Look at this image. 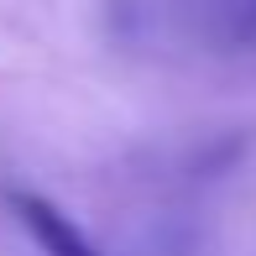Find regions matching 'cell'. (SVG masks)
I'll return each mask as SVG.
<instances>
[{
	"label": "cell",
	"instance_id": "cell-1",
	"mask_svg": "<svg viewBox=\"0 0 256 256\" xmlns=\"http://www.w3.org/2000/svg\"><path fill=\"white\" fill-rule=\"evenodd\" d=\"M10 209H16V220L26 225V236L37 240L42 256H100L94 240H89L58 204H48L42 194H26V188L10 194Z\"/></svg>",
	"mask_w": 256,
	"mask_h": 256
}]
</instances>
